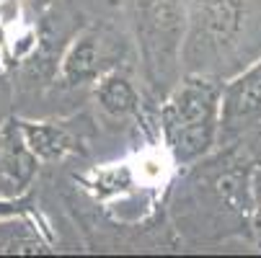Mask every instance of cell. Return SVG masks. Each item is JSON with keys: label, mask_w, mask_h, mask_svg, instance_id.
<instances>
[{"label": "cell", "mask_w": 261, "mask_h": 258, "mask_svg": "<svg viewBox=\"0 0 261 258\" xmlns=\"http://www.w3.org/2000/svg\"><path fill=\"white\" fill-rule=\"evenodd\" d=\"M251 155L241 139L215 150L184 170L171 214L176 230L189 243H217L233 235L251 240Z\"/></svg>", "instance_id": "1"}, {"label": "cell", "mask_w": 261, "mask_h": 258, "mask_svg": "<svg viewBox=\"0 0 261 258\" xmlns=\"http://www.w3.org/2000/svg\"><path fill=\"white\" fill-rule=\"evenodd\" d=\"M253 18V0H189L184 72L228 80L243 70Z\"/></svg>", "instance_id": "2"}, {"label": "cell", "mask_w": 261, "mask_h": 258, "mask_svg": "<svg viewBox=\"0 0 261 258\" xmlns=\"http://www.w3.org/2000/svg\"><path fill=\"white\" fill-rule=\"evenodd\" d=\"M127 16L137 49L142 91L147 101L161 106L186 75L184 39L189 6L184 0H127Z\"/></svg>", "instance_id": "3"}, {"label": "cell", "mask_w": 261, "mask_h": 258, "mask_svg": "<svg viewBox=\"0 0 261 258\" xmlns=\"http://www.w3.org/2000/svg\"><path fill=\"white\" fill-rule=\"evenodd\" d=\"M220 78L186 72L158 106L163 147L173 165L189 168L220 145Z\"/></svg>", "instance_id": "4"}, {"label": "cell", "mask_w": 261, "mask_h": 258, "mask_svg": "<svg viewBox=\"0 0 261 258\" xmlns=\"http://www.w3.org/2000/svg\"><path fill=\"white\" fill-rule=\"evenodd\" d=\"M127 36L109 21L86 26L72 36L65 54L60 57V80L70 88L96 85L106 72L117 70L127 60Z\"/></svg>", "instance_id": "5"}, {"label": "cell", "mask_w": 261, "mask_h": 258, "mask_svg": "<svg viewBox=\"0 0 261 258\" xmlns=\"http://www.w3.org/2000/svg\"><path fill=\"white\" fill-rule=\"evenodd\" d=\"M261 127V57L222 83L220 145L236 142Z\"/></svg>", "instance_id": "6"}, {"label": "cell", "mask_w": 261, "mask_h": 258, "mask_svg": "<svg viewBox=\"0 0 261 258\" xmlns=\"http://www.w3.org/2000/svg\"><path fill=\"white\" fill-rule=\"evenodd\" d=\"M39 160L29 150L18 119L11 117L0 127V199L21 196L36 176Z\"/></svg>", "instance_id": "7"}, {"label": "cell", "mask_w": 261, "mask_h": 258, "mask_svg": "<svg viewBox=\"0 0 261 258\" xmlns=\"http://www.w3.org/2000/svg\"><path fill=\"white\" fill-rule=\"evenodd\" d=\"M93 98H96V106L101 108V114L109 117V119H117V122L140 117V111H142L140 88L135 85V80L122 67L106 72V75L96 83Z\"/></svg>", "instance_id": "8"}, {"label": "cell", "mask_w": 261, "mask_h": 258, "mask_svg": "<svg viewBox=\"0 0 261 258\" xmlns=\"http://www.w3.org/2000/svg\"><path fill=\"white\" fill-rule=\"evenodd\" d=\"M18 127H21V134L29 145V150L36 155L39 163H55V160H62L65 155L78 150L75 134L60 122L18 119Z\"/></svg>", "instance_id": "9"}, {"label": "cell", "mask_w": 261, "mask_h": 258, "mask_svg": "<svg viewBox=\"0 0 261 258\" xmlns=\"http://www.w3.org/2000/svg\"><path fill=\"white\" fill-rule=\"evenodd\" d=\"M0 253H55V248L23 219H8L0 222Z\"/></svg>", "instance_id": "10"}, {"label": "cell", "mask_w": 261, "mask_h": 258, "mask_svg": "<svg viewBox=\"0 0 261 258\" xmlns=\"http://www.w3.org/2000/svg\"><path fill=\"white\" fill-rule=\"evenodd\" d=\"M248 155H251V191L256 199V207H261V127L248 132L243 137Z\"/></svg>", "instance_id": "11"}, {"label": "cell", "mask_w": 261, "mask_h": 258, "mask_svg": "<svg viewBox=\"0 0 261 258\" xmlns=\"http://www.w3.org/2000/svg\"><path fill=\"white\" fill-rule=\"evenodd\" d=\"M11 108H13V83L6 72H0V127L11 119Z\"/></svg>", "instance_id": "12"}, {"label": "cell", "mask_w": 261, "mask_h": 258, "mask_svg": "<svg viewBox=\"0 0 261 258\" xmlns=\"http://www.w3.org/2000/svg\"><path fill=\"white\" fill-rule=\"evenodd\" d=\"M251 243L261 253V207H256L253 214H251Z\"/></svg>", "instance_id": "13"}, {"label": "cell", "mask_w": 261, "mask_h": 258, "mask_svg": "<svg viewBox=\"0 0 261 258\" xmlns=\"http://www.w3.org/2000/svg\"><path fill=\"white\" fill-rule=\"evenodd\" d=\"M26 3L31 6V11H34L36 16H44V13H49V11L57 6V0H26Z\"/></svg>", "instance_id": "14"}]
</instances>
